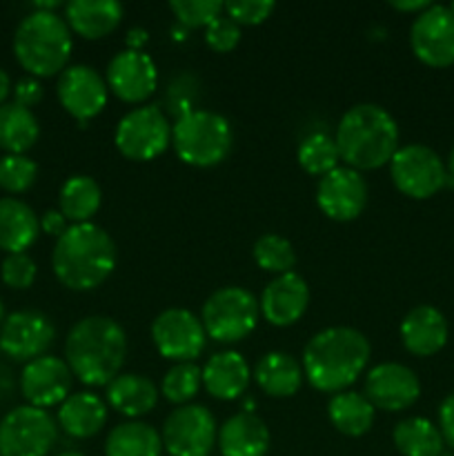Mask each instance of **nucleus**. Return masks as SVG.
Instances as JSON below:
<instances>
[{
    "label": "nucleus",
    "mask_w": 454,
    "mask_h": 456,
    "mask_svg": "<svg viewBox=\"0 0 454 456\" xmlns=\"http://www.w3.org/2000/svg\"><path fill=\"white\" fill-rule=\"evenodd\" d=\"M67 25L87 40L109 36L123 18V4L116 0H71L65 7Z\"/></svg>",
    "instance_id": "b1692460"
},
{
    "label": "nucleus",
    "mask_w": 454,
    "mask_h": 456,
    "mask_svg": "<svg viewBox=\"0 0 454 456\" xmlns=\"http://www.w3.org/2000/svg\"><path fill=\"white\" fill-rule=\"evenodd\" d=\"M71 374L67 361L58 356H40L29 361L20 374V392L25 401L34 408L47 410L58 405L69 396L71 392Z\"/></svg>",
    "instance_id": "dca6fc26"
},
{
    "label": "nucleus",
    "mask_w": 454,
    "mask_h": 456,
    "mask_svg": "<svg viewBox=\"0 0 454 456\" xmlns=\"http://www.w3.org/2000/svg\"><path fill=\"white\" fill-rule=\"evenodd\" d=\"M4 323V305H3V301H0V325Z\"/></svg>",
    "instance_id": "3c124183"
},
{
    "label": "nucleus",
    "mask_w": 454,
    "mask_h": 456,
    "mask_svg": "<svg viewBox=\"0 0 454 456\" xmlns=\"http://www.w3.org/2000/svg\"><path fill=\"white\" fill-rule=\"evenodd\" d=\"M254 261L261 270L274 272V274H288L296 265V252L292 243L279 234H265L254 243Z\"/></svg>",
    "instance_id": "f704fd0d"
},
{
    "label": "nucleus",
    "mask_w": 454,
    "mask_h": 456,
    "mask_svg": "<svg viewBox=\"0 0 454 456\" xmlns=\"http://www.w3.org/2000/svg\"><path fill=\"white\" fill-rule=\"evenodd\" d=\"M200 386H203V370L196 363H176L163 379V392L165 399L174 405H187L196 395H199Z\"/></svg>",
    "instance_id": "c9c22d12"
},
{
    "label": "nucleus",
    "mask_w": 454,
    "mask_h": 456,
    "mask_svg": "<svg viewBox=\"0 0 454 456\" xmlns=\"http://www.w3.org/2000/svg\"><path fill=\"white\" fill-rule=\"evenodd\" d=\"M40 136V125L34 111L16 102L0 105V150L7 154H25L36 145Z\"/></svg>",
    "instance_id": "c85d7f7f"
},
{
    "label": "nucleus",
    "mask_w": 454,
    "mask_h": 456,
    "mask_svg": "<svg viewBox=\"0 0 454 456\" xmlns=\"http://www.w3.org/2000/svg\"><path fill=\"white\" fill-rule=\"evenodd\" d=\"M151 338L163 359L176 363H194L196 356L203 354L205 334L203 323L190 310L172 307L160 312L151 323Z\"/></svg>",
    "instance_id": "f8f14e48"
},
{
    "label": "nucleus",
    "mask_w": 454,
    "mask_h": 456,
    "mask_svg": "<svg viewBox=\"0 0 454 456\" xmlns=\"http://www.w3.org/2000/svg\"><path fill=\"white\" fill-rule=\"evenodd\" d=\"M163 439L142 421H127L116 426L105 439V456H160Z\"/></svg>",
    "instance_id": "c756f323"
},
{
    "label": "nucleus",
    "mask_w": 454,
    "mask_h": 456,
    "mask_svg": "<svg viewBox=\"0 0 454 456\" xmlns=\"http://www.w3.org/2000/svg\"><path fill=\"white\" fill-rule=\"evenodd\" d=\"M160 439L172 456H209L218 439L216 421L203 405H181L165 419Z\"/></svg>",
    "instance_id": "9b49d317"
},
{
    "label": "nucleus",
    "mask_w": 454,
    "mask_h": 456,
    "mask_svg": "<svg viewBox=\"0 0 454 456\" xmlns=\"http://www.w3.org/2000/svg\"><path fill=\"white\" fill-rule=\"evenodd\" d=\"M40 230H43L45 234L61 239L67 232V218L62 216L61 209H47V212L43 214V218H40Z\"/></svg>",
    "instance_id": "c03bdc74"
},
{
    "label": "nucleus",
    "mask_w": 454,
    "mask_h": 456,
    "mask_svg": "<svg viewBox=\"0 0 454 456\" xmlns=\"http://www.w3.org/2000/svg\"><path fill=\"white\" fill-rule=\"evenodd\" d=\"M9 370L4 368V365H0V401H7L9 396H12V390H13V383H12V377H9Z\"/></svg>",
    "instance_id": "49530a36"
},
{
    "label": "nucleus",
    "mask_w": 454,
    "mask_h": 456,
    "mask_svg": "<svg viewBox=\"0 0 454 456\" xmlns=\"http://www.w3.org/2000/svg\"><path fill=\"white\" fill-rule=\"evenodd\" d=\"M261 316L256 297L243 288H221L205 301L203 323L205 334L218 343H236L254 332Z\"/></svg>",
    "instance_id": "0eeeda50"
},
{
    "label": "nucleus",
    "mask_w": 454,
    "mask_h": 456,
    "mask_svg": "<svg viewBox=\"0 0 454 456\" xmlns=\"http://www.w3.org/2000/svg\"><path fill=\"white\" fill-rule=\"evenodd\" d=\"M445 169H448V178H454V147H452V150H450L448 165H445Z\"/></svg>",
    "instance_id": "8fccbe9b"
},
{
    "label": "nucleus",
    "mask_w": 454,
    "mask_h": 456,
    "mask_svg": "<svg viewBox=\"0 0 454 456\" xmlns=\"http://www.w3.org/2000/svg\"><path fill=\"white\" fill-rule=\"evenodd\" d=\"M58 203L62 216L74 225L92 223L102 205V190L92 176H71L62 183Z\"/></svg>",
    "instance_id": "7c9ffc66"
},
{
    "label": "nucleus",
    "mask_w": 454,
    "mask_h": 456,
    "mask_svg": "<svg viewBox=\"0 0 454 456\" xmlns=\"http://www.w3.org/2000/svg\"><path fill=\"white\" fill-rule=\"evenodd\" d=\"M450 9H452V12H454V3H452V4H450Z\"/></svg>",
    "instance_id": "864d4df0"
},
{
    "label": "nucleus",
    "mask_w": 454,
    "mask_h": 456,
    "mask_svg": "<svg viewBox=\"0 0 454 456\" xmlns=\"http://www.w3.org/2000/svg\"><path fill=\"white\" fill-rule=\"evenodd\" d=\"M58 456H85V454H80V452H62V454H58Z\"/></svg>",
    "instance_id": "603ef678"
},
{
    "label": "nucleus",
    "mask_w": 454,
    "mask_h": 456,
    "mask_svg": "<svg viewBox=\"0 0 454 456\" xmlns=\"http://www.w3.org/2000/svg\"><path fill=\"white\" fill-rule=\"evenodd\" d=\"M0 274H3V281L7 288L27 289L34 285L38 270H36L34 258H31L29 254L22 252V254H7L3 261V270H0Z\"/></svg>",
    "instance_id": "58836bf2"
},
{
    "label": "nucleus",
    "mask_w": 454,
    "mask_h": 456,
    "mask_svg": "<svg viewBox=\"0 0 454 456\" xmlns=\"http://www.w3.org/2000/svg\"><path fill=\"white\" fill-rule=\"evenodd\" d=\"M439 430L445 444L454 448V392H450L439 408Z\"/></svg>",
    "instance_id": "37998d69"
},
{
    "label": "nucleus",
    "mask_w": 454,
    "mask_h": 456,
    "mask_svg": "<svg viewBox=\"0 0 454 456\" xmlns=\"http://www.w3.org/2000/svg\"><path fill=\"white\" fill-rule=\"evenodd\" d=\"M118 252L116 243L96 223L69 225L56 239L52 252V267L56 279L76 292H89L105 283L114 272Z\"/></svg>",
    "instance_id": "7ed1b4c3"
},
{
    "label": "nucleus",
    "mask_w": 454,
    "mask_h": 456,
    "mask_svg": "<svg viewBox=\"0 0 454 456\" xmlns=\"http://www.w3.org/2000/svg\"><path fill=\"white\" fill-rule=\"evenodd\" d=\"M432 3H427V0H392L390 7L396 9V12H403V13H421L426 12L427 7H430Z\"/></svg>",
    "instance_id": "a18cd8bd"
},
{
    "label": "nucleus",
    "mask_w": 454,
    "mask_h": 456,
    "mask_svg": "<svg viewBox=\"0 0 454 456\" xmlns=\"http://www.w3.org/2000/svg\"><path fill=\"white\" fill-rule=\"evenodd\" d=\"M334 141L347 167L356 172L378 169L390 163L399 150V125L383 107L361 102L338 120Z\"/></svg>",
    "instance_id": "20e7f679"
},
{
    "label": "nucleus",
    "mask_w": 454,
    "mask_h": 456,
    "mask_svg": "<svg viewBox=\"0 0 454 456\" xmlns=\"http://www.w3.org/2000/svg\"><path fill=\"white\" fill-rule=\"evenodd\" d=\"M249 365L239 352H218L205 363L203 368V386L214 399L218 401H234L247 390Z\"/></svg>",
    "instance_id": "5701e85b"
},
{
    "label": "nucleus",
    "mask_w": 454,
    "mask_h": 456,
    "mask_svg": "<svg viewBox=\"0 0 454 456\" xmlns=\"http://www.w3.org/2000/svg\"><path fill=\"white\" fill-rule=\"evenodd\" d=\"M16 61L31 76H47L65 71L71 56V29L65 18L53 12H31L18 22L13 34Z\"/></svg>",
    "instance_id": "39448f33"
},
{
    "label": "nucleus",
    "mask_w": 454,
    "mask_h": 456,
    "mask_svg": "<svg viewBox=\"0 0 454 456\" xmlns=\"http://www.w3.org/2000/svg\"><path fill=\"white\" fill-rule=\"evenodd\" d=\"M316 203L332 221L350 223L359 218L368 205V183L356 169L336 167L319 181Z\"/></svg>",
    "instance_id": "2eb2a0df"
},
{
    "label": "nucleus",
    "mask_w": 454,
    "mask_h": 456,
    "mask_svg": "<svg viewBox=\"0 0 454 456\" xmlns=\"http://www.w3.org/2000/svg\"><path fill=\"white\" fill-rule=\"evenodd\" d=\"M65 356L71 374L89 387L109 386L127 356L125 330L109 316H87L69 330Z\"/></svg>",
    "instance_id": "f03ea898"
},
{
    "label": "nucleus",
    "mask_w": 454,
    "mask_h": 456,
    "mask_svg": "<svg viewBox=\"0 0 454 456\" xmlns=\"http://www.w3.org/2000/svg\"><path fill=\"white\" fill-rule=\"evenodd\" d=\"M43 101V85L36 78H22L18 80L16 87H13V102L20 107L31 110L34 105Z\"/></svg>",
    "instance_id": "79ce46f5"
},
{
    "label": "nucleus",
    "mask_w": 454,
    "mask_h": 456,
    "mask_svg": "<svg viewBox=\"0 0 454 456\" xmlns=\"http://www.w3.org/2000/svg\"><path fill=\"white\" fill-rule=\"evenodd\" d=\"M396 450L403 456H441L443 454V436L439 426L423 417H409L396 423L394 428Z\"/></svg>",
    "instance_id": "473e14b6"
},
{
    "label": "nucleus",
    "mask_w": 454,
    "mask_h": 456,
    "mask_svg": "<svg viewBox=\"0 0 454 456\" xmlns=\"http://www.w3.org/2000/svg\"><path fill=\"white\" fill-rule=\"evenodd\" d=\"M169 9L181 25L191 27V29H196V27L207 29L225 12V3H221V0H172Z\"/></svg>",
    "instance_id": "4c0bfd02"
},
{
    "label": "nucleus",
    "mask_w": 454,
    "mask_h": 456,
    "mask_svg": "<svg viewBox=\"0 0 454 456\" xmlns=\"http://www.w3.org/2000/svg\"><path fill=\"white\" fill-rule=\"evenodd\" d=\"M174 151L191 167H214L231 147V127L225 116L207 110H185L172 127Z\"/></svg>",
    "instance_id": "423d86ee"
},
{
    "label": "nucleus",
    "mask_w": 454,
    "mask_h": 456,
    "mask_svg": "<svg viewBox=\"0 0 454 456\" xmlns=\"http://www.w3.org/2000/svg\"><path fill=\"white\" fill-rule=\"evenodd\" d=\"M263 319L274 328H289L305 314L310 305V288L305 279L294 272L280 274L263 289L258 301Z\"/></svg>",
    "instance_id": "aec40b11"
},
{
    "label": "nucleus",
    "mask_w": 454,
    "mask_h": 456,
    "mask_svg": "<svg viewBox=\"0 0 454 456\" xmlns=\"http://www.w3.org/2000/svg\"><path fill=\"white\" fill-rule=\"evenodd\" d=\"M38 176V165L25 154H7L0 159V187L9 194H25Z\"/></svg>",
    "instance_id": "e433bc0d"
},
{
    "label": "nucleus",
    "mask_w": 454,
    "mask_h": 456,
    "mask_svg": "<svg viewBox=\"0 0 454 456\" xmlns=\"http://www.w3.org/2000/svg\"><path fill=\"white\" fill-rule=\"evenodd\" d=\"M107 403L129 419L145 417L158 403V390L141 374H118L107 386Z\"/></svg>",
    "instance_id": "bb28decb"
},
{
    "label": "nucleus",
    "mask_w": 454,
    "mask_h": 456,
    "mask_svg": "<svg viewBox=\"0 0 454 456\" xmlns=\"http://www.w3.org/2000/svg\"><path fill=\"white\" fill-rule=\"evenodd\" d=\"M276 3L272 0H234L225 3V13L236 25H261L274 13Z\"/></svg>",
    "instance_id": "ea45409f"
},
{
    "label": "nucleus",
    "mask_w": 454,
    "mask_h": 456,
    "mask_svg": "<svg viewBox=\"0 0 454 456\" xmlns=\"http://www.w3.org/2000/svg\"><path fill=\"white\" fill-rule=\"evenodd\" d=\"M450 328L443 312L432 305H417L401 321V341L414 356H434L448 343Z\"/></svg>",
    "instance_id": "412c9836"
},
{
    "label": "nucleus",
    "mask_w": 454,
    "mask_h": 456,
    "mask_svg": "<svg viewBox=\"0 0 454 456\" xmlns=\"http://www.w3.org/2000/svg\"><path fill=\"white\" fill-rule=\"evenodd\" d=\"M298 165L305 169L312 176H320L329 174L332 169L338 167L341 163V156H338L336 141H334L329 134H310L307 138H303V142L298 145L296 151Z\"/></svg>",
    "instance_id": "72a5a7b5"
},
{
    "label": "nucleus",
    "mask_w": 454,
    "mask_h": 456,
    "mask_svg": "<svg viewBox=\"0 0 454 456\" xmlns=\"http://www.w3.org/2000/svg\"><path fill=\"white\" fill-rule=\"evenodd\" d=\"M409 47L427 67L454 65V12L445 4H430L418 13L409 29Z\"/></svg>",
    "instance_id": "ddd939ff"
},
{
    "label": "nucleus",
    "mask_w": 454,
    "mask_h": 456,
    "mask_svg": "<svg viewBox=\"0 0 454 456\" xmlns=\"http://www.w3.org/2000/svg\"><path fill=\"white\" fill-rule=\"evenodd\" d=\"M40 221L34 209L13 196L0 199V249L7 254H22L36 243Z\"/></svg>",
    "instance_id": "393cba45"
},
{
    "label": "nucleus",
    "mask_w": 454,
    "mask_h": 456,
    "mask_svg": "<svg viewBox=\"0 0 454 456\" xmlns=\"http://www.w3.org/2000/svg\"><path fill=\"white\" fill-rule=\"evenodd\" d=\"M58 101L78 123H87L107 105V83L93 67L71 65L58 78Z\"/></svg>",
    "instance_id": "a211bd4d"
},
{
    "label": "nucleus",
    "mask_w": 454,
    "mask_h": 456,
    "mask_svg": "<svg viewBox=\"0 0 454 456\" xmlns=\"http://www.w3.org/2000/svg\"><path fill=\"white\" fill-rule=\"evenodd\" d=\"M107 421V408L93 392L69 395L58 408V423L74 439H92Z\"/></svg>",
    "instance_id": "a878e982"
},
{
    "label": "nucleus",
    "mask_w": 454,
    "mask_h": 456,
    "mask_svg": "<svg viewBox=\"0 0 454 456\" xmlns=\"http://www.w3.org/2000/svg\"><path fill=\"white\" fill-rule=\"evenodd\" d=\"M114 142L125 159L154 160L172 142V125L156 105L136 107L120 118Z\"/></svg>",
    "instance_id": "9d476101"
},
{
    "label": "nucleus",
    "mask_w": 454,
    "mask_h": 456,
    "mask_svg": "<svg viewBox=\"0 0 454 456\" xmlns=\"http://www.w3.org/2000/svg\"><path fill=\"white\" fill-rule=\"evenodd\" d=\"M56 439L53 419L34 405L9 410L0 421V456H47Z\"/></svg>",
    "instance_id": "1a4fd4ad"
},
{
    "label": "nucleus",
    "mask_w": 454,
    "mask_h": 456,
    "mask_svg": "<svg viewBox=\"0 0 454 456\" xmlns=\"http://www.w3.org/2000/svg\"><path fill=\"white\" fill-rule=\"evenodd\" d=\"M147 43V31L145 29H132L127 36V45L134 52H141L142 45Z\"/></svg>",
    "instance_id": "de8ad7c7"
},
{
    "label": "nucleus",
    "mask_w": 454,
    "mask_h": 456,
    "mask_svg": "<svg viewBox=\"0 0 454 456\" xmlns=\"http://www.w3.org/2000/svg\"><path fill=\"white\" fill-rule=\"evenodd\" d=\"M205 43L209 45V49L218 53L231 52L240 43V27L234 20H230V18H216L205 29Z\"/></svg>",
    "instance_id": "a19ab883"
},
{
    "label": "nucleus",
    "mask_w": 454,
    "mask_h": 456,
    "mask_svg": "<svg viewBox=\"0 0 454 456\" xmlns=\"http://www.w3.org/2000/svg\"><path fill=\"white\" fill-rule=\"evenodd\" d=\"M56 330L47 314L38 310H18L0 328V352L13 361H34L45 356L53 343Z\"/></svg>",
    "instance_id": "4468645a"
},
{
    "label": "nucleus",
    "mask_w": 454,
    "mask_h": 456,
    "mask_svg": "<svg viewBox=\"0 0 454 456\" xmlns=\"http://www.w3.org/2000/svg\"><path fill=\"white\" fill-rule=\"evenodd\" d=\"M9 92H12V80H9V74L7 71L0 67V105H4V101H7Z\"/></svg>",
    "instance_id": "09e8293b"
},
{
    "label": "nucleus",
    "mask_w": 454,
    "mask_h": 456,
    "mask_svg": "<svg viewBox=\"0 0 454 456\" xmlns=\"http://www.w3.org/2000/svg\"><path fill=\"white\" fill-rule=\"evenodd\" d=\"M328 417L341 435L363 436L374 423V405L359 392H338L329 399Z\"/></svg>",
    "instance_id": "2f4dec72"
},
{
    "label": "nucleus",
    "mask_w": 454,
    "mask_h": 456,
    "mask_svg": "<svg viewBox=\"0 0 454 456\" xmlns=\"http://www.w3.org/2000/svg\"><path fill=\"white\" fill-rule=\"evenodd\" d=\"M390 176L401 194L414 200H426L443 190L448 183V169L432 147L412 142L399 147L392 156Z\"/></svg>",
    "instance_id": "6e6552de"
},
{
    "label": "nucleus",
    "mask_w": 454,
    "mask_h": 456,
    "mask_svg": "<svg viewBox=\"0 0 454 456\" xmlns=\"http://www.w3.org/2000/svg\"><path fill=\"white\" fill-rule=\"evenodd\" d=\"M254 379L267 396L288 399L303 383V368L288 352H270L254 368Z\"/></svg>",
    "instance_id": "cd10ccee"
},
{
    "label": "nucleus",
    "mask_w": 454,
    "mask_h": 456,
    "mask_svg": "<svg viewBox=\"0 0 454 456\" xmlns=\"http://www.w3.org/2000/svg\"><path fill=\"white\" fill-rule=\"evenodd\" d=\"M216 441L223 456H265L270 430L256 414L239 412L223 423Z\"/></svg>",
    "instance_id": "4be33fe9"
},
{
    "label": "nucleus",
    "mask_w": 454,
    "mask_h": 456,
    "mask_svg": "<svg viewBox=\"0 0 454 456\" xmlns=\"http://www.w3.org/2000/svg\"><path fill=\"white\" fill-rule=\"evenodd\" d=\"M372 347L354 328H328L314 334L303 350V374L319 392H345L368 368Z\"/></svg>",
    "instance_id": "f257e3e1"
},
{
    "label": "nucleus",
    "mask_w": 454,
    "mask_h": 456,
    "mask_svg": "<svg viewBox=\"0 0 454 456\" xmlns=\"http://www.w3.org/2000/svg\"><path fill=\"white\" fill-rule=\"evenodd\" d=\"M107 89L123 102H142L156 92L158 69L145 52L125 49L107 65Z\"/></svg>",
    "instance_id": "f3484780"
},
{
    "label": "nucleus",
    "mask_w": 454,
    "mask_h": 456,
    "mask_svg": "<svg viewBox=\"0 0 454 456\" xmlns=\"http://www.w3.org/2000/svg\"><path fill=\"white\" fill-rule=\"evenodd\" d=\"M365 396L369 403L385 412H401L412 408L421 396V381L401 363H381L369 370L365 379Z\"/></svg>",
    "instance_id": "6ab92c4d"
}]
</instances>
